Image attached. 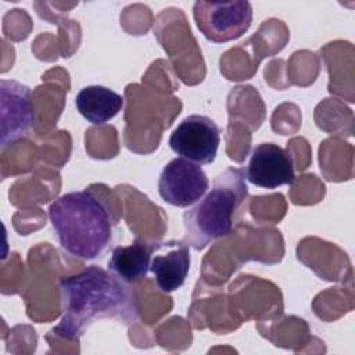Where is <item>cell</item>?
<instances>
[{
	"mask_svg": "<svg viewBox=\"0 0 355 355\" xmlns=\"http://www.w3.org/2000/svg\"><path fill=\"white\" fill-rule=\"evenodd\" d=\"M62 316L54 333L78 340L86 329L100 319H115L130 324L139 318L135 293L112 272L100 266L65 276L60 280Z\"/></svg>",
	"mask_w": 355,
	"mask_h": 355,
	"instance_id": "cell-1",
	"label": "cell"
},
{
	"mask_svg": "<svg viewBox=\"0 0 355 355\" xmlns=\"http://www.w3.org/2000/svg\"><path fill=\"white\" fill-rule=\"evenodd\" d=\"M49 219L61 248L80 259H96L114 237L108 208L89 190L65 193L49 207Z\"/></svg>",
	"mask_w": 355,
	"mask_h": 355,
	"instance_id": "cell-2",
	"label": "cell"
},
{
	"mask_svg": "<svg viewBox=\"0 0 355 355\" xmlns=\"http://www.w3.org/2000/svg\"><path fill=\"white\" fill-rule=\"evenodd\" d=\"M248 196L245 171L229 166L212 187L183 214V241L200 251L233 232L234 214Z\"/></svg>",
	"mask_w": 355,
	"mask_h": 355,
	"instance_id": "cell-3",
	"label": "cell"
},
{
	"mask_svg": "<svg viewBox=\"0 0 355 355\" xmlns=\"http://www.w3.org/2000/svg\"><path fill=\"white\" fill-rule=\"evenodd\" d=\"M193 17L205 39L214 43H225L248 31L252 21V6L247 0H198L193 6Z\"/></svg>",
	"mask_w": 355,
	"mask_h": 355,
	"instance_id": "cell-4",
	"label": "cell"
},
{
	"mask_svg": "<svg viewBox=\"0 0 355 355\" xmlns=\"http://www.w3.org/2000/svg\"><path fill=\"white\" fill-rule=\"evenodd\" d=\"M220 132L218 125L205 115L186 116L171 133V150L198 165L211 164L218 153Z\"/></svg>",
	"mask_w": 355,
	"mask_h": 355,
	"instance_id": "cell-5",
	"label": "cell"
},
{
	"mask_svg": "<svg viewBox=\"0 0 355 355\" xmlns=\"http://www.w3.org/2000/svg\"><path fill=\"white\" fill-rule=\"evenodd\" d=\"M209 189V182L202 168L186 158L169 161L161 171L158 193L161 198L175 207L196 204Z\"/></svg>",
	"mask_w": 355,
	"mask_h": 355,
	"instance_id": "cell-6",
	"label": "cell"
},
{
	"mask_svg": "<svg viewBox=\"0 0 355 355\" xmlns=\"http://www.w3.org/2000/svg\"><path fill=\"white\" fill-rule=\"evenodd\" d=\"M35 119L31 89L11 79L0 82V144L3 148L25 137Z\"/></svg>",
	"mask_w": 355,
	"mask_h": 355,
	"instance_id": "cell-7",
	"label": "cell"
},
{
	"mask_svg": "<svg viewBox=\"0 0 355 355\" xmlns=\"http://www.w3.org/2000/svg\"><path fill=\"white\" fill-rule=\"evenodd\" d=\"M245 178L250 183L263 189L293 184L295 180L293 158L275 143H261L251 151Z\"/></svg>",
	"mask_w": 355,
	"mask_h": 355,
	"instance_id": "cell-8",
	"label": "cell"
},
{
	"mask_svg": "<svg viewBox=\"0 0 355 355\" xmlns=\"http://www.w3.org/2000/svg\"><path fill=\"white\" fill-rule=\"evenodd\" d=\"M162 244L164 252H161L159 243H157V254L151 258L150 272L154 275L158 288L164 293H171L184 284L190 269V252L183 240H171Z\"/></svg>",
	"mask_w": 355,
	"mask_h": 355,
	"instance_id": "cell-9",
	"label": "cell"
},
{
	"mask_svg": "<svg viewBox=\"0 0 355 355\" xmlns=\"http://www.w3.org/2000/svg\"><path fill=\"white\" fill-rule=\"evenodd\" d=\"M155 243L135 240L129 245H116L108 259V270L125 283H135L144 279L150 270Z\"/></svg>",
	"mask_w": 355,
	"mask_h": 355,
	"instance_id": "cell-10",
	"label": "cell"
},
{
	"mask_svg": "<svg viewBox=\"0 0 355 355\" xmlns=\"http://www.w3.org/2000/svg\"><path fill=\"white\" fill-rule=\"evenodd\" d=\"M75 105L79 114L93 125H104L123 107V97L100 85H90L76 94Z\"/></svg>",
	"mask_w": 355,
	"mask_h": 355,
	"instance_id": "cell-11",
	"label": "cell"
}]
</instances>
